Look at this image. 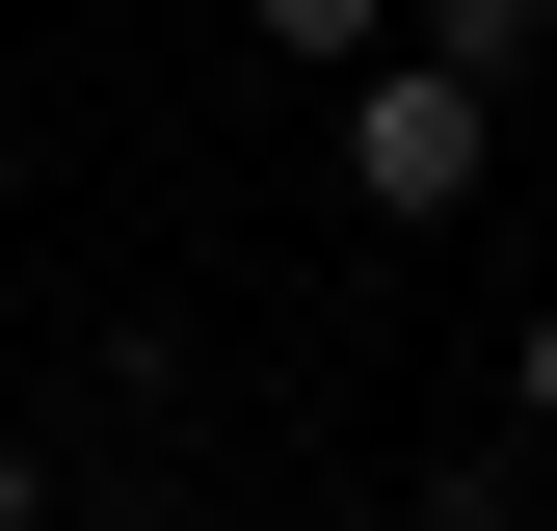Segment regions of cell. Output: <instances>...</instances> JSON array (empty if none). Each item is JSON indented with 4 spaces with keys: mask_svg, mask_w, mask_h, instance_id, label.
I'll use <instances>...</instances> for the list:
<instances>
[{
    "mask_svg": "<svg viewBox=\"0 0 557 531\" xmlns=\"http://www.w3.org/2000/svg\"><path fill=\"white\" fill-rule=\"evenodd\" d=\"M478 186H505V107H478L451 53H372V81H345V213H372V239H451Z\"/></svg>",
    "mask_w": 557,
    "mask_h": 531,
    "instance_id": "6da1fadb",
    "label": "cell"
},
{
    "mask_svg": "<svg viewBox=\"0 0 557 531\" xmlns=\"http://www.w3.org/2000/svg\"><path fill=\"white\" fill-rule=\"evenodd\" d=\"M398 53H451V81H478V107H505V81H531V53H557V0H425V27H398Z\"/></svg>",
    "mask_w": 557,
    "mask_h": 531,
    "instance_id": "7a4b0ae2",
    "label": "cell"
},
{
    "mask_svg": "<svg viewBox=\"0 0 557 531\" xmlns=\"http://www.w3.org/2000/svg\"><path fill=\"white\" fill-rule=\"evenodd\" d=\"M239 27H265V53H319V81H372V53H398V0H239Z\"/></svg>",
    "mask_w": 557,
    "mask_h": 531,
    "instance_id": "3957f363",
    "label": "cell"
},
{
    "mask_svg": "<svg viewBox=\"0 0 557 531\" xmlns=\"http://www.w3.org/2000/svg\"><path fill=\"white\" fill-rule=\"evenodd\" d=\"M505 398H531V425H557V293H531V346H505Z\"/></svg>",
    "mask_w": 557,
    "mask_h": 531,
    "instance_id": "277c9868",
    "label": "cell"
},
{
    "mask_svg": "<svg viewBox=\"0 0 557 531\" xmlns=\"http://www.w3.org/2000/svg\"><path fill=\"white\" fill-rule=\"evenodd\" d=\"M27 505H53V452H27V425H0V531H27Z\"/></svg>",
    "mask_w": 557,
    "mask_h": 531,
    "instance_id": "5b68a950",
    "label": "cell"
},
{
    "mask_svg": "<svg viewBox=\"0 0 557 531\" xmlns=\"http://www.w3.org/2000/svg\"><path fill=\"white\" fill-rule=\"evenodd\" d=\"M398 531H478V505H398Z\"/></svg>",
    "mask_w": 557,
    "mask_h": 531,
    "instance_id": "8992f818",
    "label": "cell"
},
{
    "mask_svg": "<svg viewBox=\"0 0 557 531\" xmlns=\"http://www.w3.org/2000/svg\"><path fill=\"white\" fill-rule=\"evenodd\" d=\"M531 531H557V505H531Z\"/></svg>",
    "mask_w": 557,
    "mask_h": 531,
    "instance_id": "52a82bcc",
    "label": "cell"
}]
</instances>
